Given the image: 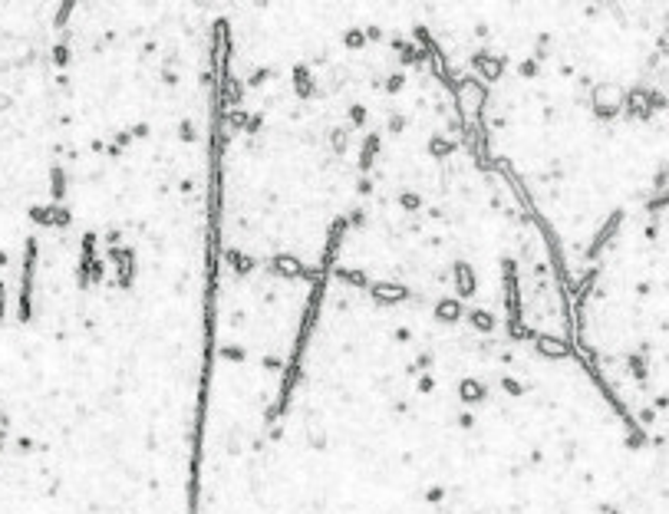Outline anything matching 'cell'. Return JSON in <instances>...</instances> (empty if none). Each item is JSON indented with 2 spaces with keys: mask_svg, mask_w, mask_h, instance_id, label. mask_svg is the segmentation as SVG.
<instances>
[{
  "mask_svg": "<svg viewBox=\"0 0 669 514\" xmlns=\"http://www.w3.org/2000/svg\"><path fill=\"white\" fill-rule=\"evenodd\" d=\"M620 109V89L617 86H597V96H594V112L600 119L617 116Z\"/></svg>",
  "mask_w": 669,
  "mask_h": 514,
  "instance_id": "1",
  "label": "cell"
},
{
  "mask_svg": "<svg viewBox=\"0 0 669 514\" xmlns=\"http://www.w3.org/2000/svg\"><path fill=\"white\" fill-rule=\"evenodd\" d=\"M373 297H376V300H386V303H396V300L406 297V287H396V283H376V287H373Z\"/></svg>",
  "mask_w": 669,
  "mask_h": 514,
  "instance_id": "2",
  "label": "cell"
},
{
  "mask_svg": "<svg viewBox=\"0 0 669 514\" xmlns=\"http://www.w3.org/2000/svg\"><path fill=\"white\" fill-rule=\"evenodd\" d=\"M538 350L544 356H564V353H567V343H557V339H550V336H541L538 339Z\"/></svg>",
  "mask_w": 669,
  "mask_h": 514,
  "instance_id": "3",
  "label": "cell"
},
{
  "mask_svg": "<svg viewBox=\"0 0 669 514\" xmlns=\"http://www.w3.org/2000/svg\"><path fill=\"white\" fill-rule=\"evenodd\" d=\"M274 267H277L280 274H287V277H297V274H303V267L297 264L294 257H274Z\"/></svg>",
  "mask_w": 669,
  "mask_h": 514,
  "instance_id": "4",
  "label": "cell"
},
{
  "mask_svg": "<svg viewBox=\"0 0 669 514\" xmlns=\"http://www.w3.org/2000/svg\"><path fill=\"white\" fill-rule=\"evenodd\" d=\"M455 274L462 277V280H458V290H462V294H471V290H475V280H471V267H468V264H458V267H455Z\"/></svg>",
  "mask_w": 669,
  "mask_h": 514,
  "instance_id": "5",
  "label": "cell"
},
{
  "mask_svg": "<svg viewBox=\"0 0 669 514\" xmlns=\"http://www.w3.org/2000/svg\"><path fill=\"white\" fill-rule=\"evenodd\" d=\"M458 313H462V307L455 303V300H445V303H438V316H442V320H455Z\"/></svg>",
  "mask_w": 669,
  "mask_h": 514,
  "instance_id": "6",
  "label": "cell"
},
{
  "mask_svg": "<svg viewBox=\"0 0 669 514\" xmlns=\"http://www.w3.org/2000/svg\"><path fill=\"white\" fill-rule=\"evenodd\" d=\"M376 145H379V136H369L366 139V152H363V168H369V162H373V152Z\"/></svg>",
  "mask_w": 669,
  "mask_h": 514,
  "instance_id": "7",
  "label": "cell"
},
{
  "mask_svg": "<svg viewBox=\"0 0 669 514\" xmlns=\"http://www.w3.org/2000/svg\"><path fill=\"white\" fill-rule=\"evenodd\" d=\"M63 188H66V178H63V172L56 168L53 172V198H56V201L63 198Z\"/></svg>",
  "mask_w": 669,
  "mask_h": 514,
  "instance_id": "8",
  "label": "cell"
},
{
  "mask_svg": "<svg viewBox=\"0 0 669 514\" xmlns=\"http://www.w3.org/2000/svg\"><path fill=\"white\" fill-rule=\"evenodd\" d=\"M429 148H432L435 155H448V152H452V142H445V139H432V142H429Z\"/></svg>",
  "mask_w": 669,
  "mask_h": 514,
  "instance_id": "9",
  "label": "cell"
},
{
  "mask_svg": "<svg viewBox=\"0 0 669 514\" xmlns=\"http://www.w3.org/2000/svg\"><path fill=\"white\" fill-rule=\"evenodd\" d=\"M340 277H343L346 283H359V287H363V283H366V277L359 274V271H340Z\"/></svg>",
  "mask_w": 669,
  "mask_h": 514,
  "instance_id": "10",
  "label": "cell"
},
{
  "mask_svg": "<svg viewBox=\"0 0 669 514\" xmlns=\"http://www.w3.org/2000/svg\"><path fill=\"white\" fill-rule=\"evenodd\" d=\"M30 218H33V221H43V224H50V211H46V208H33V211H30Z\"/></svg>",
  "mask_w": 669,
  "mask_h": 514,
  "instance_id": "11",
  "label": "cell"
},
{
  "mask_svg": "<svg viewBox=\"0 0 669 514\" xmlns=\"http://www.w3.org/2000/svg\"><path fill=\"white\" fill-rule=\"evenodd\" d=\"M346 43H350V46H363V33H359V30H350V33H346Z\"/></svg>",
  "mask_w": 669,
  "mask_h": 514,
  "instance_id": "12",
  "label": "cell"
},
{
  "mask_svg": "<svg viewBox=\"0 0 669 514\" xmlns=\"http://www.w3.org/2000/svg\"><path fill=\"white\" fill-rule=\"evenodd\" d=\"M475 327L488 330V327H491V316H488V313H475Z\"/></svg>",
  "mask_w": 669,
  "mask_h": 514,
  "instance_id": "13",
  "label": "cell"
},
{
  "mask_svg": "<svg viewBox=\"0 0 669 514\" xmlns=\"http://www.w3.org/2000/svg\"><path fill=\"white\" fill-rule=\"evenodd\" d=\"M403 204L406 208H419V195H403Z\"/></svg>",
  "mask_w": 669,
  "mask_h": 514,
  "instance_id": "14",
  "label": "cell"
},
{
  "mask_svg": "<svg viewBox=\"0 0 669 514\" xmlns=\"http://www.w3.org/2000/svg\"><path fill=\"white\" fill-rule=\"evenodd\" d=\"M333 145H336V152H343V145H346V136H343V132H333Z\"/></svg>",
  "mask_w": 669,
  "mask_h": 514,
  "instance_id": "15",
  "label": "cell"
},
{
  "mask_svg": "<svg viewBox=\"0 0 669 514\" xmlns=\"http://www.w3.org/2000/svg\"><path fill=\"white\" fill-rule=\"evenodd\" d=\"M66 56H69L66 46H56V63H66Z\"/></svg>",
  "mask_w": 669,
  "mask_h": 514,
  "instance_id": "16",
  "label": "cell"
},
{
  "mask_svg": "<svg viewBox=\"0 0 669 514\" xmlns=\"http://www.w3.org/2000/svg\"><path fill=\"white\" fill-rule=\"evenodd\" d=\"M0 316H4V283H0Z\"/></svg>",
  "mask_w": 669,
  "mask_h": 514,
  "instance_id": "17",
  "label": "cell"
},
{
  "mask_svg": "<svg viewBox=\"0 0 669 514\" xmlns=\"http://www.w3.org/2000/svg\"><path fill=\"white\" fill-rule=\"evenodd\" d=\"M4 106H7V99H0V109H4Z\"/></svg>",
  "mask_w": 669,
  "mask_h": 514,
  "instance_id": "18",
  "label": "cell"
}]
</instances>
